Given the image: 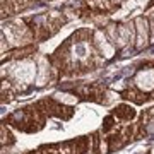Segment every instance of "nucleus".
<instances>
[{"label":"nucleus","instance_id":"3","mask_svg":"<svg viewBox=\"0 0 154 154\" xmlns=\"http://www.w3.org/2000/svg\"><path fill=\"white\" fill-rule=\"evenodd\" d=\"M135 48L142 50L147 46L149 39H151V26H149V19L146 17H137L135 19Z\"/></svg>","mask_w":154,"mask_h":154},{"label":"nucleus","instance_id":"4","mask_svg":"<svg viewBox=\"0 0 154 154\" xmlns=\"http://www.w3.org/2000/svg\"><path fill=\"white\" fill-rule=\"evenodd\" d=\"M134 86L140 89L142 93H152L154 91V69L147 67V69H140L134 77Z\"/></svg>","mask_w":154,"mask_h":154},{"label":"nucleus","instance_id":"7","mask_svg":"<svg viewBox=\"0 0 154 154\" xmlns=\"http://www.w3.org/2000/svg\"><path fill=\"white\" fill-rule=\"evenodd\" d=\"M116 116L118 118H123V120H130L134 115H135V111H134L132 106H128V105H120L118 108H116Z\"/></svg>","mask_w":154,"mask_h":154},{"label":"nucleus","instance_id":"6","mask_svg":"<svg viewBox=\"0 0 154 154\" xmlns=\"http://www.w3.org/2000/svg\"><path fill=\"white\" fill-rule=\"evenodd\" d=\"M53 99L55 101H58L60 105H77V101H79V98H77L75 94H70V93H57L55 96H53Z\"/></svg>","mask_w":154,"mask_h":154},{"label":"nucleus","instance_id":"2","mask_svg":"<svg viewBox=\"0 0 154 154\" xmlns=\"http://www.w3.org/2000/svg\"><path fill=\"white\" fill-rule=\"evenodd\" d=\"M93 45H94V48L99 51V55L103 57V58H106V60L113 58L116 53V45L101 29H98V31L93 33Z\"/></svg>","mask_w":154,"mask_h":154},{"label":"nucleus","instance_id":"1","mask_svg":"<svg viewBox=\"0 0 154 154\" xmlns=\"http://www.w3.org/2000/svg\"><path fill=\"white\" fill-rule=\"evenodd\" d=\"M36 74H38V65L34 63V60L22 58V60H17L16 63H12L11 77L16 82L31 84L36 81Z\"/></svg>","mask_w":154,"mask_h":154},{"label":"nucleus","instance_id":"8","mask_svg":"<svg viewBox=\"0 0 154 154\" xmlns=\"http://www.w3.org/2000/svg\"><path fill=\"white\" fill-rule=\"evenodd\" d=\"M149 26H151V39L154 41V14H151L149 17Z\"/></svg>","mask_w":154,"mask_h":154},{"label":"nucleus","instance_id":"5","mask_svg":"<svg viewBox=\"0 0 154 154\" xmlns=\"http://www.w3.org/2000/svg\"><path fill=\"white\" fill-rule=\"evenodd\" d=\"M50 79V67L46 65V60H41V63H38V74H36V84L38 86H45Z\"/></svg>","mask_w":154,"mask_h":154}]
</instances>
